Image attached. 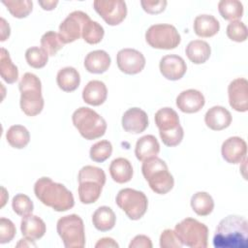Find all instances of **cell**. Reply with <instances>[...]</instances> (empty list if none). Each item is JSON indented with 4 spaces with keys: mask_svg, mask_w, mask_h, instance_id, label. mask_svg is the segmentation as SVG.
<instances>
[{
    "mask_svg": "<svg viewBox=\"0 0 248 248\" xmlns=\"http://www.w3.org/2000/svg\"><path fill=\"white\" fill-rule=\"evenodd\" d=\"M160 152V144L153 135H146L137 140L135 155L138 160L143 162L148 158L156 157Z\"/></svg>",
    "mask_w": 248,
    "mask_h": 248,
    "instance_id": "obj_24",
    "label": "cell"
},
{
    "mask_svg": "<svg viewBox=\"0 0 248 248\" xmlns=\"http://www.w3.org/2000/svg\"><path fill=\"white\" fill-rule=\"evenodd\" d=\"M20 231L24 237L34 241L44 236L46 227L43 219L31 213L22 217L20 222Z\"/></svg>",
    "mask_w": 248,
    "mask_h": 248,
    "instance_id": "obj_20",
    "label": "cell"
},
{
    "mask_svg": "<svg viewBox=\"0 0 248 248\" xmlns=\"http://www.w3.org/2000/svg\"><path fill=\"white\" fill-rule=\"evenodd\" d=\"M16 232L14 223L7 218L0 219V243L5 244L13 240Z\"/></svg>",
    "mask_w": 248,
    "mask_h": 248,
    "instance_id": "obj_41",
    "label": "cell"
},
{
    "mask_svg": "<svg viewBox=\"0 0 248 248\" xmlns=\"http://www.w3.org/2000/svg\"><path fill=\"white\" fill-rule=\"evenodd\" d=\"M174 232L183 245L190 248H206L208 228L194 218H185L177 223Z\"/></svg>",
    "mask_w": 248,
    "mask_h": 248,
    "instance_id": "obj_8",
    "label": "cell"
},
{
    "mask_svg": "<svg viewBox=\"0 0 248 248\" xmlns=\"http://www.w3.org/2000/svg\"><path fill=\"white\" fill-rule=\"evenodd\" d=\"M230 106L236 111L245 112L248 110V81L238 78L230 82L228 86Z\"/></svg>",
    "mask_w": 248,
    "mask_h": 248,
    "instance_id": "obj_14",
    "label": "cell"
},
{
    "mask_svg": "<svg viewBox=\"0 0 248 248\" xmlns=\"http://www.w3.org/2000/svg\"><path fill=\"white\" fill-rule=\"evenodd\" d=\"M109 174L119 184L129 182L133 177V167L126 158H116L109 165Z\"/></svg>",
    "mask_w": 248,
    "mask_h": 248,
    "instance_id": "obj_27",
    "label": "cell"
},
{
    "mask_svg": "<svg viewBox=\"0 0 248 248\" xmlns=\"http://www.w3.org/2000/svg\"><path fill=\"white\" fill-rule=\"evenodd\" d=\"M58 87L65 92L75 91L80 83V76L74 67H65L58 71L56 76Z\"/></svg>",
    "mask_w": 248,
    "mask_h": 248,
    "instance_id": "obj_28",
    "label": "cell"
},
{
    "mask_svg": "<svg viewBox=\"0 0 248 248\" xmlns=\"http://www.w3.org/2000/svg\"><path fill=\"white\" fill-rule=\"evenodd\" d=\"M204 104V96L196 89L184 90L176 97V107L185 113L198 112L203 108Z\"/></svg>",
    "mask_w": 248,
    "mask_h": 248,
    "instance_id": "obj_18",
    "label": "cell"
},
{
    "mask_svg": "<svg viewBox=\"0 0 248 248\" xmlns=\"http://www.w3.org/2000/svg\"><path fill=\"white\" fill-rule=\"evenodd\" d=\"M6 139L12 147L21 149L29 143L30 134L24 126L13 125L8 129L6 133Z\"/></svg>",
    "mask_w": 248,
    "mask_h": 248,
    "instance_id": "obj_30",
    "label": "cell"
},
{
    "mask_svg": "<svg viewBox=\"0 0 248 248\" xmlns=\"http://www.w3.org/2000/svg\"><path fill=\"white\" fill-rule=\"evenodd\" d=\"M227 36L232 41L241 43L247 39V27L239 20L231 21L227 26Z\"/></svg>",
    "mask_w": 248,
    "mask_h": 248,
    "instance_id": "obj_40",
    "label": "cell"
},
{
    "mask_svg": "<svg viewBox=\"0 0 248 248\" xmlns=\"http://www.w3.org/2000/svg\"><path fill=\"white\" fill-rule=\"evenodd\" d=\"M221 153L226 162L230 164H239L246 159V141L240 137H231L223 142Z\"/></svg>",
    "mask_w": 248,
    "mask_h": 248,
    "instance_id": "obj_15",
    "label": "cell"
},
{
    "mask_svg": "<svg viewBox=\"0 0 248 248\" xmlns=\"http://www.w3.org/2000/svg\"><path fill=\"white\" fill-rule=\"evenodd\" d=\"M191 207L200 216L209 215L214 208V201L206 192H197L191 198Z\"/></svg>",
    "mask_w": 248,
    "mask_h": 248,
    "instance_id": "obj_31",
    "label": "cell"
},
{
    "mask_svg": "<svg viewBox=\"0 0 248 248\" xmlns=\"http://www.w3.org/2000/svg\"><path fill=\"white\" fill-rule=\"evenodd\" d=\"M104 34L105 31L103 26L99 24L97 21L89 19L83 26L81 37L87 44L96 45L103 40Z\"/></svg>",
    "mask_w": 248,
    "mask_h": 248,
    "instance_id": "obj_34",
    "label": "cell"
},
{
    "mask_svg": "<svg viewBox=\"0 0 248 248\" xmlns=\"http://www.w3.org/2000/svg\"><path fill=\"white\" fill-rule=\"evenodd\" d=\"M116 222V216L113 210L108 206L98 207L92 215V223L100 232H108L111 230Z\"/></svg>",
    "mask_w": 248,
    "mask_h": 248,
    "instance_id": "obj_29",
    "label": "cell"
},
{
    "mask_svg": "<svg viewBox=\"0 0 248 248\" xmlns=\"http://www.w3.org/2000/svg\"><path fill=\"white\" fill-rule=\"evenodd\" d=\"M18 88L21 110L27 116L38 115L43 110L45 104L40 78L32 73H25L18 83Z\"/></svg>",
    "mask_w": 248,
    "mask_h": 248,
    "instance_id": "obj_3",
    "label": "cell"
},
{
    "mask_svg": "<svg viewBox=\"0 0 248 248\" xmlns=\"http://www.w3.org/2000/svg\"><path fill=\"white\" fill-rule=\"evenodd\" d=\"M39 4L42 6L44 10L51 11L56 7V5L58 4V1H39Z\"/></svg>",
    "mask_w": 248,
    "mask_h": 248,
    "instance_id": "obj_47",
    "label": "cell"
},
{
    "mask_svg": "<svg viewBox=\"0 0 248 248\" xmlns=\"http://www.w3.org/2000/svg\"><path fill=\"white\" fill-rule=\"evenodd\" d=\"M159 69L164 78L169 80H178L185 75L187 66L184 59L175 54L165 55L161 58Z\"/></svg>",
    "mask_w": 248,
    "mask_h": 248,
    "instance_id": "obj_16",
    "label": "cell"
},
{
    "mask_svg": "<svg viewBox=\"0 0 248 248\" xmlns=\"http://www.w3.org/2000/svg\"><path fill=\"white\" fill-rule=\"evenodd\" d=\"M72 121L81 137L87 140L103 137L107 130L106 120L87 107H80L76 109L72 115Z\"/></svg>",
    "mask_w": 248,
    "mask_h": 248,
    "instance_id": "obj_6",
    "label": "cell"
},
{
    "mask_svg": "<svg viewBox=\"0 0 248 248\" xmlns=\"http://www.w3.org/2000/svg\"><path fill=\"white\" fill-rule=\"evenodd\" d=\"M0 75L9 84L16 82L18 78L17 67L12 62L9 51L4 47H1L0 52Z\"/></svg>",
    "mask_w": 248,
    "mask_h": 248,
    "instance_id": "obj_32",
    "label": "cell"
},
{
    "mask_svg": "<svg viewBox=\"0 0 248 248\" xmlns=\"http://www.w3.org/2000/svg\"><path fill=\"white\" fill-rule=\"evenodd\" d=\"M56 230L66 248H83L85 232L82 219L77 214L61 217L56 224Z\"/></svg>",
    "mask_w": 248,
    "mask_h": 248,
    "instance_id": "obj_7",
    "label": "cell"
},
{
    "mask_svg": "<svg viewBox=\"0 0 248 248\" xmlns=\"http://www.w3.org/2000/svg\"><path fill=\"white\" fill-rule=\"evenodd\" d=\"M112 153V145L108 140H100L94 143L89 151V155L92 161L97 163H103L108 160Z\"/></svg>",
    "mask_w": 248,
    "mask_h": 248,
    "instance_id": "obj_38",
    "label": "cell"
},
{
    "mask_svg": "<svg viewBox=\"0 0 248 248\" xmlns=\"http://www.w3.org/2000/svg\"><path fill=\"white\" fill-rule=\"evenodd\" d=\"M215 248H247L248 223L238 215H229L222 219L213 236Z\"/></svg>",
    "mask_w": 248,
    "mask_h": 248,
    "instance_id": "obj_1",
    "label": "cell"
},
{
    "mask_svg": "<svg viewBox=\"0 0 248 248\" xmlns=\"http://www.w3.org/2000/svg\"><path fill=\"white\" fill-rule=\"evenodd\" d=\"M129 248H152V242L150 237L139 234L132 239L129 244Z\"/></svg>",
    "mask_w": 248,
    "mask_h": 248,
    "instance_id": "obj_44",
    "label": "cell"
},
{
    "mask_svg": "<svg viewBox=\"0 0 248 248\" xmlns=\"http://www.w3.org/2000/svg\"><path fill=\"white\" fill-rule=\"evenodd\" d=\"M194 31L202 38H209L220 30L219 21L211 15H200L194 20Z\"/></svg>",
    "mask_w": 248,
    "mask_h": 248,
    "instance_id": "obj_25",
    "label": "cell"
},
{
    "mask_svg": "<svg viewBox=\"0 0 248 248\" xmlns=\"http://www.w3.org/2000/svg\"><path fill=\"white\" fill-rule=\"evenodd\" d=\"M110 56L102 49L90 51L84 59L85 70L91 74H103L110 66Z\"/></svg>",
    "mask_w": 248,
    "mask_h": 248,
    "instance_id": "obj_22",
    "label": "cell"
},
{
    "mask_svg": "<svg viewBox=\"0 0 248 248\" xmlns=\"http://www.w3.org/2000/svg\"><path fill=\"white\" fill-rule=\"evenodd\" d=\"M141 172L151 190L156 194L165 195L173 188V176L169 171L166 162L157 156L143 161Z\"/></svg>",
    "mask_w": 248,
    "mask_h": 248,
    "instance_id": "obj_5",
    "label": "cell"
},
{
    "mask_svg": "<svg viewBox=\"0 0 248 248\" xmlns=\"http://www.w3.org/2000/svg\"><path fill=\"white\" fill-rule=\"evenodd\" d=\"M12 207L17 215L23 217L33 212L34 204L28 196L24 194H17L13 198Z\"/></svg>",
    "mask_w": 248,
    "mask_h": 248,
    "instance_id": "obj_39",
    "label": "cell"
},
{
    "mask_svg": "<svg viewBox=\"0 0 248 248\" xmlns=\"http://www.w3.org/2000/svg\"><path fill=\"white\" fill-rule=\"evenodd\" d=\"M155 124L159 129V134L174 131L181 127L177 112L171 108H162L156 111Z\"/></svg>",
    "mask_w": 248,
    "mask_h": 248,
    "instance_id": "obj_23",
    "label": "cell"
},
{
    "mask_svg": "<svg viewBox=\"0 0 248 248\" xmlns=\"http://www.w3.org/2000/svg\"><path fill=\"white\" fill-rule=\"evenodd\" d=\"M123 129L131 134H140L148 127L147 113L140 108H131L122 116Z\"/></svg>",
    "mask_w": 248,
    "mask_h": 248,
    "instance_id": "obj_17",
    "label": "cell"
},
{
    "mask_svg": "<svg viewBox=\"0 0 248 248\" xmlns=\"http://www.w3.org/2000/svg\"><path fill=\"white\" fill-rule=\"evenodd\" d=\"M90 19L89 16L81 11L72 12L59 25V36L63 44L78 40L82 34L84 24Z\"/></svg>",
    "mask_w": 248,
    "mask_h": 248,
    "instance_id": "obj_11",
    "label": "cell"
},
{
    "mask_svg": "<svg viewBox=\"0 0 248 248\" xmlns=\"http://www.w3.org/2000/svg\"><path fill=\"white\" fill-rule=\"evenodd\" d=\"M204 122L209 129L213 131H221L231 125L232 114L226 108L214 106L206 111Z\"/></svg>",
    "mask_w": 248,
    "mask_h": 248,
    "instance_id": "obj_19",
    "label": "cell"
},
{
    "mask_svg": "<svg viewBox=\"0 0 248 248\" xmlns=\"http://www.w3.org/2000/svg\"><path fill=\"white\" fill-rule=\"evenodd\" d=\"M34 193L42 203L58 212L67 211L75 205L72 192L49 177L39 178L35 182Z\"/></svg>",
    "mask_w": 248,
    "mask_h": 248,
    "instance_id": "obj_2",
    "label": "cell"
},
{
    "mask_svg": "<svg viewBox=\"0 0 248 248\" xmlns=\"http://www.w3.org/2000/svg\"><path fill=\"white\" fill-rule=\"evenodd\" d=\"M93 6L106 23L111 26L120 24L127 16V6L122 0H96Z\"/></svg>",
    "mask_w": 248,
    "mask_h": 248,
    "instance_id": "obj_12",
    "label": "cell"
},
{
    "mask_svg": "<svg viewBox=\"0 0 248 248\" xmlns=\"http://www.w3.org/2000/svg\"><path fill=\"white\" fill-rule=\"evenodd\" d=\"M146 43L153 48L173 49L181 42L176 28L171 24H154L145 32Z\"/></svg>",
    "mask_w": 248,
    "mask_h": 248,
    "instance_id": "obj_10",
    "label": "cell"
},
{
    "mask_svg": "<svg viewBox=\"0 0 248 248\" xmlns=\"http://www.w3.org/2000/svg\"><path fill=\"white\" fill-rule=\"evenodd\" d=\"M116 63L118 69L127 75L140 73L145 66V58L141 52L134 48H123L117 52Z\"/></svg>",
    "mask_w": 248,
    "mask_h": 248,
    "instance_id": "obj_13",
    "label": "cell"
},
{
    "mask_svg": "<svg viewBox=\"0 0 248 248\" xmlns=\"http://www.w3.org/2000/svg\"><path fill=\"white\" fill-rule=\"evenodd\" d=\"M185 53L188 59L194 64H202L210 57L211 48L207 42L202 40H194L187 45Z\"/></svg>",
    "mask_w": 248,
    "mask_h": 248,
    "instance_id": "obj_26",
    "label": "cell"
},
{
    "mask_svg": "<svg viewBox=\"0 0 248 248\" xmlns=\"http://www.w3.org/2000/svg\"><path fill=\"white\" fill-rule=\"evenodd\" d=\"M41 46L49 56H53L64 46V44L58 33L47 31L41 38Z\"/></svg>",
    "mask_w": 248,
    "mask_h": 248,
    "instance_id": "obj_35",
    "label": "cell"
},
{
    "mask_svg": "<svg viewBox=\"0 0 248 248\" xmlns=\"http://www.w3.org/2000/svg\"><path fill=\"white\" fill-rule=\"evenodd\" d=\"M108 97L106 84L101 80H90L82 90L83 101L90 106H101Z\"/></svg>",
    "mask_w": 248,
    "mask_h": 248,
    "instance_id": "obj_21",
    "label": "cell"
},
{
    "mask_svg": "<svg viewBox=\"0 0 248 248\" xmlns=\"http://www.w3.org/2000/svg\"><path fill=\"white\" fill-rule=\"evenodd\" d=\"M96 248H118V243L110 237H103L95 244Z\"/></svg>",
    "mask_w": 248,
    "mask_h": 248,
    "instance_id": "obj_45",
    "label": "cell"
},
{
    "mask_svg": "<svg viewBox=\"0 0 248 248\" xmlns=\"http://www.w3.org/2000/svg\"><path fill=\"white\" fill-rule=\"evenodd\" d=\"M2 3L7 7L11 15L16 18L26 17L33 9V3L30 0H3Z\"/></svg>",
    "mask_w": 248,
    "mask_h": 248,
    "instance_id": "obj_36",
    "label": "cell"
},
{
    "mask_svg": "<svg viewBox=\"0 0 248 248\" xmlns=\"http://www.w3.org/2000/svg\"><path fill=\"white\" fill-rule=\"evenodd\" d=\"M115 202L131 220L140 219L145 214L148 206L145 194L132 188L121 189L116 195Z\"/></svg>",
    "mask_w": 248,
    "mask_h": 248,
    "instance_id": "obj_9",
    "label": "cell"
},
{
    "mask_svg": "<svg viewBox=\"0 0 248 248\" xmlns=\"http://www.w3.org/2000/svg\"><path fill=\"white\" fill-rule=\"evenodd\" d=\"M25 59L30 67L41 69L46 65L48 54L42 47L31 46L25 51Z\"/></svg>",
    "mask_w": 248,
    "mask_h": 248,
    "instance_id": "obj_37",
    "label": "cell"
},
{
    "mask_svg": "<svg viewBox=\"0 0 248 248\" xmlns=\"http://www.w3.org/2000/svg\"><path fill=\"white\" fill-rule=\"evenodd\" d=\"M1 21V42H4L7 38H9L10 33H11V29H10V25L9 23H7V21L1 17L0 19Z\"/></svg>",
    "mask_w": 248,
    "mask_h": 248,
    "instance_id": "obj_46",
    "label": "cell"
},
{
    "mask_svg": "<svg viewBox=\"0 0 248 248\" xmlns=\"http://www.w3.org/2000/svg\"><path fill=\"white\" fill-rule=\"evenodd\" d=\"M218 10L224 19L231 21L239 19L243 15V5L237 0H221Z\"/></svg>",
    "mask_w": 248,
    "mask_h": 248,
    "instance_id": "obj_33",
    "label": "cell"
},
{
    "mask_svg": "<svg viewBox=\"0 0 248 248\" xmlns=\"http://www.w3.org/2000/svg\"><path fill=\"white\" fill-rule=\"evenodd\" d=\"M142 9L150 15L160 14L165 11L167 6V1L160 0V1H150V0H142L140 2Z\"/></svg>",
    "mask_w": 248,
    "mask_h": 248,
    "instance_id": "obj_43",
    "label": "cell"
},
{
    "mask_svg": "<svg viewBox=\"0 0 248 248\" xmlns=\"http://www.w3.org/2000/svg\"><path fill=\"white\" fill-rule=\"evenodd\" d=\"M78 180L79 201L84 204H90L100 198L106 183V173L98 167L85 166L79 170Z\"/></svg>",
    "mask_w": 248,
    "mask_h": 248,
    "instance_id": "obj_4",
    "label": "cell"
},
{
    "mask_svg": "<svg viewBox=\"0 0 248 248\" xmlns=\"http://www.w3.org/2000/svg\"><path fill=\"white\" fill-rule=\"evenodd\" d=\"M183 244L177 237L174 231L167 229L163 231L160 235V247L161 248H181Z\"/></svg>",
    "mask_w": 248,
    "mask_h": 248,
    "instance_id": "obj_42",
    "label": "cell"
}]
</instances>
